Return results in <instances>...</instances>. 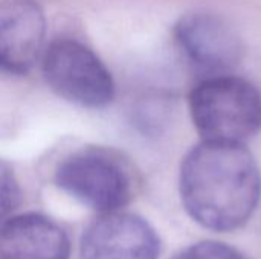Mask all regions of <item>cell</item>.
<instances>
[{"label": "cell", "mask_w": 261, "mask_h": 259, "mask_svg": "<svg viewBox=\"0 0 261 259\" xmlns=\"http://www.w3.org/2000/svg\"><path fill=\"white\" fill-rule=\"evenodd\" d=\"M179 192L202 227L225 234L243 227L261 197V174L245 143L202 140L182 160Z\"/></svg>", "instance_id": "obj_1"}, {"label": "cell", "mask_w": 261, "mask_h": 259, "mask_svg": "<svg viewBox=\"0 0 261 259\" xmlns=\"http://www.w3.org/2000/svg\"><path fill=\"white\" fill-rule=\"evenodd\" d=\"M190 113L202 140L246 143L261 128V95L237 76H216L190 95Z\"/></svg>", "instance_id": "obj_2"}, {"label": "cell", "mask_w": 261, "mask_h": 259, "mask_svg": "<svg viewBox=\"0 0 261 259\" xmlns=\"http://www.w3.org/2000/svg\"><path fill=\"white\" fill-rule=\"evenodd\" d=\"M55 183L87 208L109 214L125 208L138 192V176L121 154L106 148H81L55 169Z\"/></svg>", "instance_id": "obj_3"}, {"label": "cell", "mask_w": 261, "mask_h": 259, "mask_svg": "<svg viewBox=\"0 0 261 259\" xmlns=\"http://www.w3.org/2000/svg\"><path fill=\"white\" fill-rule=\"evenodd\" d=\"M43 75L63 99L87 108H102L113 101L112 73L98 55L75 40H57L44 52Z\"/></svg>", "instance_id": "obj_4"}, {"label": "cell", "mask_w": 261, "mask_h": 259, "mask_svg": "<svg viewBox=\"0 0 261 259\" xmlns=\"http://www.w3.org/2000/svg\"><path fill=\"white\" fill-rule=\"evenodd\" d=\"M161 238L139 215L102 214L81 238L83 259H159Z\"/></svg>", "instance_id": "obj_5"}, {"label": "cell", "mask_w": 261, "mask_h": 259, "mask_svg": "<svg viewBox=\"0 0 261 259\" xmlns=\"http://www.w3.org/2000/svg\"><path fill=\"white\" fill-rule=\"evenodd\" d=\"M174 35L187 56L208 70H229L245 53L237 31L211 12L185 14L174 26Z\"/></svg>", "instance_id": "obj_6"}, {"label": "cell", "mask_w": 261, "mask_h": 259, "mask_svg": "<svg viewBox=\"0 0 261 259\" xmlns=\"http://www.w3.org/2000/svg\"><path fill=\"white\" fill-rule=\"evenodd\" d=\"M46 35V18L34 0L0 2V67L24 73L38 60Z\"/></svg>", "instance_id": "obj_7"}, {"label": "cell", "mask_w": 261, "mask_h": 259, "mask_svg": "<svg viewBox=\"0 0 261 259\" xmlns=\"http://www.w3.org/2000/svg\"><path fill=\"white\" fill-rule=\"evenodd\" d=\"M0 259H70V241L43 214L11 215L0 224Z\"/></svg>", "instance_id": "obj_8"}, {"label": "cell", "mask_w": 261, "mask_h": 259, "mask_svg": "<svg viewBox=\"0 0 261 259\" xmlns=\"http://www.w3.org/2000/svg\"><path fill=\"white\" fill-rule=\"evenodd\" d=\"M21 203V188L14 169L0 160V224L8 220Z\"/></svg>", "instance_id": "obj_9"}, {"label": "cell", "mask_w": 261, "mask_h": 259, "mask_svg": "<svg viewBox=\"0 0 261 259\" xmlns=\"http://www.w3.org/2000/svg\"><path fill=\"white\" fill-rule=\"evenodd\" d=\"M171 259H248L236 247L220 241H200L191 244Z\"/></svg>", "instance_id": "obj_10"}]
</instances>
